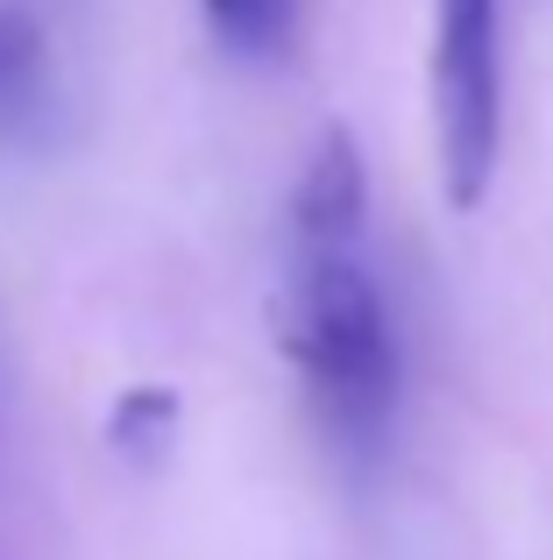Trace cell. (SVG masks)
Segmentation results:
<instances>
[{"label": "cell", "instance_id": "cell-1", "mask_svg": "<svg viewBox=\"0 0 553 560\" xmlns=\"http://www.w3.org/2000/svg\"><path fill=\"white\" fill-rule=\"evenodd\" d=\"M284 355L305 383L313 425L348 468H376L398 425V334L355 248H291Z\"/></svg>", "mask_w": 553, "mask_h": 560}, {"label": "cell", "instance_id": "cell-2", "mask_svg": "<svg viewBox=\"0 0 553 560\" xmlns=\"http://www.w3.org/2000/svg\"><path fill=\"white\" fill-rule=\"evenodd\" d=\"M433 128L440 191L455 213L483 206L504 150V14L497 0H440L433 28Z\"/></svg>", "mask_w": 553, "mask_h": 560}, {"label": "cell", "instance_id": "cell-3", "mask_svg": "<svg viewBox=\"0 0 553 560\" xmlns=\"http://www.w3.org/2000/svg\"><path fill=\"white\" fill-rule=\"evenodd\" d=\"M362 220H369V178H362V150L341 121L319 128L305 150V171L291 185V248H355Z\"/></svg>", "mask_w": 553, "mask_h": 560}, {"label": "cell", "instance_id": "cell-4", "mask_svg": "<svg viewBox=\"0 0 553 560\" xmlns=\"http://www.w3.org/2000/svg\"><path fill=\"white\" fill-rule=\"evenodd\" d=\"M57 128L50 36L22 8H0V150H36Z\"/></svg>", "mask_w": 553, "mask_h": 560}, {"label": "cell", "instance_id": "cell-5", "mask_svg": "<svg viewBox=\"0 0 553 560\" xmlns=\"http://www.w3.org/2000/svg\"><path fill=\"white\" fill-rule=\"evenodd\" d=\"M107 447L128 468H164L178 447V390L170 383H136V390L114 397L107 411Z\"/></svg>", "mask_w": 553, "mask_h": 560}, {"label": "cell", "instance_id": "cell-6", "mask_svg": "<svg viewBox=\"0 0 553 560\" xmlns=\"http://www.w3.org/2000/svg\"><path fill=\"white\" fill-rule=\"evenodd\" d=\"M199 8H207L213 43L227 57H249V65L284 57L298 36V0H199Z\"/></svg>", "mask_w": 553, "mask_h": 560}]
</instances>
